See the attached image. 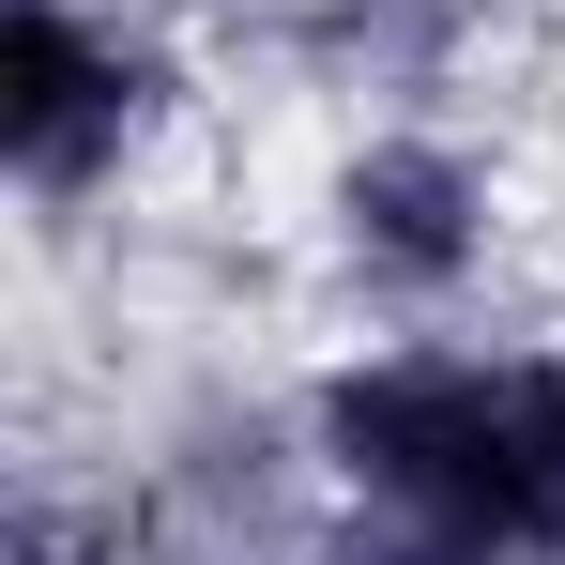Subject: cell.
Wrapping results in <instances>:
<instances>
[{"mask_svg":"<svg viewBox=\"0 0 565 565\" xmlns=\"http://www.w3.org/2000/svg\"><path fill=\"white\" fill-rule=\"evenodd\" d=\"M290 444L321 504L473 535L489 565H565V337L535 321H397L290 367Z\"/></svg>","mask_w":565,"mask_h":565,"instance_id":"obj_1","label":"cell"},{"mask_svg":"<svg viewBox=\"0 0 565 565\" xmlns=\"http://www.w3.org/2000/svg\"><path fill=\"white\" fill-rule=\"evenodd\" d=\"M199 138H214V46L184 0H0V184L46 260L138 214Z\"/></svg>","mask_w":565,"mask_h":565,"instance_id":"obj_3","label":"cell"},{"mask_svg":"<svg viewBox=\"0 0 565 565\" xmlns=\"http://www.w3.org/2000/svg\"><path fill=\"white\" fill-rule=\"evenodd\" d=\"M290 245H306V290L337 306V337L489 321V290L520 276V245H535V169L459 93H367L306 153Z\"/></svg>","mask_w":565,"mask_h":565,"instance_id":"obj_2","label":"cell"}]
</instances>
